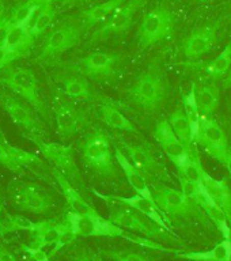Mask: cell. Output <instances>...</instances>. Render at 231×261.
I'll use <instances>...</instances> for the list:
<instances>
[{
    "label": "cell",
    "mask_w": 231,
    "mask_h": 261,
    "mask_svg": "<svg viewBox=\"0 0 231 261\" xmlns=\"http://www.w3.org/2000/svg\"><path fill=\"white\" fill-rule=\"evenodd\" d=\"M64 223L68 226L69 231L78 237H121L124 240L143 246V248L166 250L152 240L135 236L134 232L120 227L113 222H110L109 219L102 218L98 212L97 214H76V212L67 211Z\"/></svg>",
    "instance_id": "obj_1"
},
{
    "label": "cell",
    "mask_w": 231,
    "mask_h": 261,
    "mask_svg": "<svg viewBox=\"0 0 231 261\" xmlns=\"http://www.w3.org/2000/svg\"><path fill=\"white\" fill-rule=\"evenodd\" d=\"M167 97V82L158 61H152L128 90V98L147 112H155Z\"/></svg>",
    "instance_id": "obj_2"
},
{
    "label": "cell",
    "mask_w": 231,
    "mask_h": 261,
    "mask_svg": "<svg viewBox=\"0 0 231 261\" xmlns=\"http://www.w3.org/2000/svg\"><path fill=\"white\" fill-rule=\"evenodd\" d=\"M82 159L86 167L102 178H116L118 163L112 151V140L104 132H94L81 143Z\"/></svg>",
    "instance_id": "obj_3"
},
{
    "label": "cell",
    "mask_w": 231,
    "mask_h": 261,
    "mask_svg": "<svg viewBox=\"0 0 231 261\" xmlns=\"http://www.w3.org/2000/svg\"><path fill=\"white\" fill-rule=\"evenodd\" d=\"M94 193L99 199L104 200L106 205L109 207V220L113 222L114 224H117V226L125 228L131 232H139L147 238H157V237H162L163 234H166V230H163L159 226L152 223L151 220L147 219L146 216L143 218L142 214L135 211L134 208L112 199L110 196L101 195L97 191H94Z\"/></svg>",
    "instance_id": "obj_4"
},
{
    "label": "cell",
    "mask_w": 231,
    "mask_h": 261,
    "mask_svg": "<svg viewBox=\"0 0 231 261\" xmlns=\"http://www.w3.org/2000/svg\"><path fill=\"white\" fill-rule=\"evenodd\" d=\"M0 83L12 90L20 98H23L37 113H40L46 121L50 122L49 108L42 98L36 75L30 69L18 68L10 71L6 76L0 79Z\"/></svg>",
    "instance_id": "obj_5"
},
{
    "label": "cell",
    "mask_w": 231,
    "mask_h": 261,
    "mask_svg": "<svg viewBox=\"0 0 231 261\" xmlns=\"http://www.w3.org/2000/svg\"><path fill=\"white\" fill-rule=\"evenodd\" d=\"M175 19L173 12L165 4L155 6L143 18L138 32V44L140 49H147L171 36Z\"/></svg>",
    "instance_id": "obj_6"
},
{
    "label": "cell",
    "mask_w": 231,
    "mask_h": 261,
    "mask_svg": "<svg viewBox=\"0 0 231 261\" xmlns=\"http://www.w3.org/2000/svg\"><path fill=\"white\" fill-rule=\"evenodd\" d=\"M24 138L32 140L41 154L48 159L49 163H52V166L59 170L61 174H64L69 181L75 182H82L81 173L75 162V154L73 148L71 146H64L61 143H50L45 142L41 136H33V135H23Z\"/></svg>",
    "instance_id": "obj_7"
},
{
    "label": "cell",
    "mask_w": 231,
    "mask_h": 261,
    "mask_svg": "<svg viewBox=\"0 0 231 261\" xmlns=\"http://www.w3.org/2000/svg\"><path fill=\"white\" fill-rule=\"evenodd\" d=\"M83 30H85V24L72 18H68V22L65 20L63 23L57 24L56 28L49 33L44 48H42L41 57L48 60V59L60 56L61 53L76 46L81 41Z\"/></svg>",
    "instance_id": "obj_8"
},
{
    "label": "cell",
    "mask_w": 231,
    "mask_h": 261,
    "mask_svg": "<svg viewBox=\"0 0 231 261\" xmlns=\"http://www.w3.org/2000/svg\"><path fill=\"white\" fill-rule=\"evenodd\" d=\"M0 105L3 106L12 121L20 129L24 130L23 135H33L42 138V135L45 134V126L40 118L37 117L36 110L32 106H28L19 98L7 91H0Z\"/></svg>",
    "instance_id": "obj_9"
},
{
    "label": "cell",
    "mask_w": 231,
    "mask_h": 261,
    "mask_svg": "<svg viewBox=\"0 0 231 261\" xmlns=\"http://www.w3.org/2000/svg\"><path fill=\"white\" fill-rule=\"evenodd\" d=\"M155 204L159 210L171 216H197L201 218L203 214L200 207L189 200L181 191L169 188L166 185H157L152 192Z\"/></svg>",
    "instance_id": "obj_10"
},
{
    "label": "cell",
    "mask_w": 231,
    "mask_h": 261,
    "mask_svg": "<svg viewBox=\"0 0 231 261\" xmlns=\"http://www.w3.org/2000/svg\"><path fill=\"white\" fill-rule=\"evenodd\" d=\"M195 142L201 144L208 151V154L218 159L220 163H223L230 150L224 130L214 118H210L208 116L200 117V125L195 136Z\"/></svg>",
    "instance_id": "obj_11"
},
{
    "label": "cell",
    "mask_w": 231,
    "mask_h": 261,
    "mask_svg": "<svg viewBox=\"0 0 231 261\" xmlns=\"http://www.w3.org/2000/svg\"><path fill=\"white\" fill-rule=\"evenodd\" d=\"M146 0H126L121 4L116 11L110 15L106 22H104L101 28L94 33L91 37V42L94 41L105 40L112 34H121L128 32L131 26L134 24V19L136 12L144 6Z\"/></svg>",
    "instance_id": "obj_12"
},
{
    "label": "cell",
    "mask_w": 231,
    "mask_h": 261,
    "mask_svg": "<svg viewBox=\"0 0 231 261\" xmlns=\"http://www.w3.org/2000/svg\"><path fill=\"white\" fill-rule=\"evenodd\" d=\"M11 199L18 210L32 214H46L53 207L52 196L37 184H23Z\"/></svg>",
    "instance_id": "obj_13"
},
{
    "label": "cell",
    "mask_w": 231,
    "mask_h": 261,
    "mask_svg": "<svg viewBox=\"0 0 231 261\" xmlns=\"http://www.w3.org/2000/svg\"><path fill=\"white\" fill-rule=\"evenodd\" d=\"M154 138L161 144L165 154L167 155V158L174 163L177 169H179L184 163L187 162L189 155L193 151L188 150V147L175 136L166 118H162L157 122L154 129Z\"/></svg>",
    "instance_id": "obj_14"
},
{
    "label": "cell",
    "mask_w": 231,
    "mask_h": 261,
    "mask_svg": "<svg viewBox=\"0 0 231 261\" xmlns=\"http://www.w3.org/2000/svg\"><path fill=\"white\" fill-rule=\"evenodd\" d=\"M126 152V158L138 169L146 179L157 181L166 177V169L155 159L151 150L144 144H130L122 143Z\"/></svg>",
    "instance_id": "obj_15"
},
{
    "label": "cell",
    "mask_w": 231,
    "mask_h": 261,
    "mask_svg": "<svg viewBox=\"0 0 231 261\" xmlns=\"http://www.w3.org/2000/svg\"><path fill=\"white\" fill-rule=\"evenodd\" d=\"M121 57L116 53L94 52L82 59L81 65L86 76L94 81L108 79L117 72Z\"/></svg>",
    "instance_id": "obj_16"
},
{
    "label": "cell",
    "mask_w": 231,
    "mask_h": 261,
    "mask_svg": "<svg viewBox=\"0 0 231 261\" xmlns=\"http://www.w3.org/2000/svg\"><path fill=\"white\" fill-rule=\"evenodd\" d=\"M218 28H219V23L203 26L195 30L188 38H185L183 50L188 60H196L214 49L218 40Z\"/></svg>",
    "instance_id": "obj_17"
},
{
    "label": "cell",
    "mask_w": 231,
    "mask_h": 261,
    "mask_svg": "<svg viewBox=\"0 0 231 261\" xmlns=\"http://www.w3.org/2000/svg\"><path fill=\"white\" fill-rule=\"evenodd\" d=\"M57 130L63 139L72 138L86 124V116L81 109L71 103H60L55 110Z\"/></svg>",
    "instance_id": "obj_18"
},
{
    "label": "cell",
    "mask_w": 231,
    "mask_h": 261,
    "mask_svg": "<svg viewBox=\"0 0 231 261\" xmlns=\"http://www.w3.org/2000/svg\"><path fill=\"white\" fill-rule=\"evenodd\" d=\"M112 199L117 200L120 203L125 204L128 207L134 208L135 211H138L139 214H142L143 216H146L147 219L151 220L152 223L159 226L166 231H170V220L165 216V212L162 210H159V207L155 204V201L148 200L142 196H131V197H122V196H110Z\"/></svg>",
    "instance_id": "obj_19"
},
{
    "label": "cell",
    "mask_w": 231,
    "mask_h": 261,
    "mask_svg": "<svg viewBox=\"0 0 231 261\" xmlns=\"http://www.w3.org/2000/svg\"><path fill=\"white\" fill-rule=\"evenodd\" d=\"M4 146L7 148L8 154L15 159V162L20 167L28 169V170L32 171L33 174H36L37 177H40L41 179H44V181H46L50 185H56V179H55L52 174V169L48 165H45L38 156H36L32 152H29V151L22 150L19 147L10 146L7 142L4 143Z\"/></svg>",
    "instance_id": "obj_20"
},
{
    "label": "cell",
    "mask_w": 231,
    "mask_h": 261,
    "mask_svg": "<svg viewBox=\"0 0 231 261\" xmlns=\"http://www.w3.org/2000/svg\"><path fill=\"white\" fill-rule=\"evenodd\" d=\"M114 156H116V161H117L118 166L121 167L124 174H125L128 182L132 187L136 193L142 197H146L148 200H152L154 201V196H152V191L148 187L147 184V179L144 178V175L140 173V171L136 169V167L132 165L130 159L126 158V155L120 150V147L114 146Z\"/></svg>",
    "instance_id": "obj_21"
},
{
    "label": "cell",
    "mask_w": 231,
    "mask_h": 261,
    "mask_svg": "<svg viewBox=\"0 0 231 261\" xmlns=\"http://www.w3.org/2000/svg\"><path fill=\"white\" fill-rule=\"evenodd\" d=\"M52 174L56 179L57 185L60 187L63 195H64L69 211L76 212V214H97V211L83 199V196L78 192V189H75L71 185L69 179L64 174H61L60 171L56 170L55 167H52Z\"/></svg>",
    "instance_id": "obj_22"
},
{
    "label": "cell",
    "mask_w": 231,
    "mask_h": 261,
    "mask_svg": "<svg viewBox=\"0 0 231 261\" xmlns=\"http://www.w3.org/2000/svg\"><path fill=\"white\" fill-rule=\"evenodd\" d=\"M201 184H203L208 196L223 210L228 222H231V189L228 187L227 181L226 179H215L208 173H204Z\"/></svg>",
    "instance_id": "obj_23"
},
{
    "label": "cell",
    "mask_w": 231,
    "mask_h": 261,
    "mask_svg": "<svg viewBox=\"0 0 231 261\" xmlns=\"http://www.w3.org/2000/svg\"><path fill=\"white\" fill-rule=\"evenodd\" d=\"M195 204H197L200 208H203V211L207 214V216L214 222L216 228L222 232L224 240H231V227L227 216L224 211L208 196L203 187V191L200 192L199 196L196 197Z\"/></svg>",
    "instance_id": "obj_24"
},
{
    "label": "cell",
    "mask_w": 231,
    "mask_h": 261,
    "mask_svg": "<svg viewBox=\"0 0 231 261\" xmlns=\"http://www.w3.org/2000/svg\"><path fill=\"white\" fill-rule=\"evenodd\" d=\"M33 22L29 23H12L10 30H8L4 44L8 49H11L12 52H15L19 57H23L29 52V49L32 48L34 38H33L30 28Z\"/></svg>",
    "instance_id": "obj_25"
},
{
    "label": "cell",
    "mask_w": 231,
    "mask_h": 261,
    "mask_svg": "<svg viewBox=\"0 0 231 261\" xmlns=\"http://www.w3.org/2000/svg\"><path fill=\"white\" fill-rule=\"evenodd\" d=\"M177 256L191 261H231V240H223L210 250L177 253Z\"/></svg>",
    "instance_id": "obj_26"
},
{
    "label": "cell",
    "mask_w": 231,
    "mask_h": 261,
    "mask_svg": "<svg viewBox=\"0 0 231 261\" xmlns=\"http://www.w3.org/2000/svg\"><path fill=\"white\" fill-rule=\"evenodd\" d=\"M195 98L200 113L210 116L219 105V90L215 85L195 86Z\"/></svg>",
    "instance_id": "obj_27"
},
{
    "label": "cell",
    "mask_w": 231,
    "mask_h": 261,
    "mask_svg": "<svg viewBox=\"0 0 231 261\" xmlns=\"http://www.w3.org/2000/svg\"><path fill=\"white\" fill-rule=\"evenodd\" d=\"M125 2L126 0H108L105 3L98 4V6H94V7L87 8L85 11H82V16H83V19H85L87 26L104 23Z\"/></svg>",
    "instance_id": "obj_28"
},
{
    "label": "cell",
    "mask_w": 231,
    "mask_h": 261,
    "mask_svg": "<svg viewBox=\"0 0 231 261\" xmlns=\"http://www.w3.org/2000/svg\"><path fill=\"white\" fill-rule=\"evenodd\" d=\"M98 112H99V117H101L102 121L105 122L108 126H110V128H114V129L118 130H125V132H132V134L138 132L136 126L117 108H114L113 105H110V103L101 105Z\"/></svg>",
    "instance_id": "obj_29"
},
{
    "label": "cell",
    "mask_w": 231,
    "mask_h": 261,
    "mask_svg": "<svg viewBox=\"0 0 231 261\" xmlns=\"http://www.w3.org/2000/svg\"><path fill=\"white\" fill-rule=\"evenodd\" d=\"M53 220H44V222H33L23 215H11L7 219V223L0 224V232L8 231H30L37 232L44 230L52 224Z\"/></svg>",
    "instance_id": "obj_30"
},
{
    "label": "cell",
    "mask_w": 231,
    "mask_h": 261,
    "mask_svg": "<svg viewBox=\"0 0 231 261\" xmlns=\"http://www.w3.org/2000/svg\"><path fill=\"white\" fill-rule=\"evenodd\" d=\"M167 121L170 124L171 129H173V132L175 134V136L188 147V150H193V148H192L193 138H192L191 124H189L187 116L184 113V109H175L174 112L169 116Z\"/></svg>",
    "instance_id": "obj_31"
},
{
    "label": "cell",
    "mask_w": 231,
    "mask_h": 261,
    "mask_svg": "<svg viewBox=\"0 0 231 261\" xmlns=\"http://www.w3.org/2000/svg\"><path fill=\"white\" fill-rule=\"evenodd\" d=\"M68 230V226L65 223H56L53 222L52 224H49L48 227H45L44 230L33 232V240L30 242V246L33 248L44 249L45 246H50L57 242V240L60 238L63 232Z\"/></svg>",
    "instance_id": "obj_32"
},
{
    "label": "cell",
    "mask_w": 231,
    "mask_h": 261,
    "mask_svg": "<svg viewBox=\"0 0 231 261\" xmlns=\"http://www.w3.org/2000/svg\"><path fill=\"white\" fill-rule=\"evenodd\" d=\"M63 90L68 97L79 98V99H95V93L90 83L85 77L73 76L67 77L63 81Z\"/></svg>",
    "instance_id": "obj_33"
},
{
    "label": "cell",
    "mask_w": 231,
    "mask_h": 261,
    "mask_svg": "<svg viewBox=\"0 0 231 261\" xmlns=\"http://www.w3.org/2000/svg\"><path fill=\"white\" fill-rule=\"evenodd\" d=\"M55 16H56V8L53 7V4L41 6L40 10L34 15L32 28H30V33H32L34 40H37L38 37L42 36L48 30L49 26L52 24L53 19H55Z\"/></svg>",
    "instance_id": "obj_34"
},
{
    "label": "cell",
    "mask_w": 231,
    "mask_h": 261,
    "mask_svg": "<svg viewBox=\"0 0 231 261\" xmlns=\"http://www.w3.org/2000/svg\"><path fill=\"white\" fill-rule=\"evenodd\" d=\"M183 105H184V113L187 116L188 121L191 124L192 129V138H193V142H195V136L197 134V129H199L200 125V110L197 108V103H196L195 98V86H192L191 91L184 95L183 98Z\"/></svg>",
    "instance_id": "obj_35"
},
{
    "label": "cell",
    "mask_w": 231,
    "mask_h": 261,
    "mask_svg": "<svg viewBox=\"0 0 231 261\" xmlns=\"http://www.w3.org/2000/svg\"><path fill=\"white\" fill-rule=\"evenodd\" d=\"M204 173H206V170L201 166L199 155H197L195 150L192 151L187 162L178 169V174L183 175L184 178L192 181V182H201Z\"/></svg>",
    "instance_id": "obj_36"
},
{
    "label": "cell",
    "mask_w": 231,
    "mask_h": 261,
    "mask_svg": "<svg viewBox=\"0 0 231 261\" xmlns=\"http://www.w3.org/2000/svg\"><path fill=\"white\" fill-rule=\"evenodd\" d=\"M231 67V41L228 42V45L223 49V52L220 53L219 56L216 57L215 60H212L210 64L207 65V73L212 79H219L223 75H226V72L228 71V68Z\"/></svg>",
    "instance_id": "obj_37"
},
{
    "label": "cell",
    "mask_w": 231,
    "mask_h": 261,
    "mask_svg": "<svg viewBox=\"0 0 231 261\" xmlns=\"http://www.w3.org/2000/svg\"><path fill=\"white\" fill-rule=\"evenodd\" d=\"M41 6L38 4H34L32 0H28L26 3H23L19 7H16L12 12L11 20L12 23H29V22H33L34 19V15L37 14V11L40 10Z\"/></svg>",
    "instance_id": "obj_38"
},
{
    "label": "cell",
    "mask_w": 231,
    "mask_h": 261,
    "mask_svg": "<svg viewBox=\"0 0 231 261\" xmlns=\"http://www.w3.org/2000/svg\"><path fill=\"white\" fill-rule=\"evenodd\" d=\"M114 261H150V258L142 253L130 252V250H112L108 253Z\"/></svg>",
    "instance_id": "obj_39"
},
{
    "label": "cell",
    "mask_w": 231,
    "mask_h": 261,
    "mask_svg": "<svg viewBox=\"0 0 231 261\" xmlns=\"http://www.w3.org/2000/svg\"><path fill=\"white\" fill-rule=\"evenodd\" d=\"M0 165L7 167L8 170L14 171V173H19L22 170V167L15 162V159L12 158L11 155L8 154L7 148L4 146V143L2 142H0Z\"/></svg>",
    "instance_id": "obj_40"
},
{
    "label": "cell",
    "mask_w": 231,
    "mask_h": 261,
    "mask_svg": "<svg viewBox=\"0 0 231 261\" xmlns=\"http://www.w3.org/2000/svg\"><path fill=\"white\" fill-rule=\"evenodd\" d=\"M18 59H20V57L15 52H12L11 49H8L6 45H0V69L3 68L4 65L10 64Z\"/></svg>",
    "instance_id": "obj_41"
},
{
    "label": "cell",
    "mask_w": 231,
    "mask_h": 261,
    "mask_svg": "<svg viewBox=\"0 0 231 261\" xmlns=\"http://www.w3.org/2000/svg\"><path fill=\"white\" fill-rule=\"evenodd\" d=\"M23 250L28 253L29 256L32 257L34 261H49L50 257H49V253H46L44 249L40 248H33L30 245H23Z\"/></svg>",
    "instance_id": "obj_42"
},
{
    "label": "cell",
    "mask_w": 231,
    "mask_h": 261,
    "mask_svg": "<svg viewBox=\"0 0 231 261\" xmlns=\"http://www.w3.org/2000/svg\"><path fill=\"white\" fill-rule=\"evenodd\" d=\"M71 260L72 261H102L101 257H98L97 254H94L93 252H81L76 253L75 256L71 257Z\"/></svg>",
    "instance_id": "obj_43"
},
{
    "label": "cell",
    "mask_w": 231,
    "mask_h": 261,
    "mask_svg": "<svg viewBox=\"0 0 231 261\" xmlns=\"http://www.w3.org/2000/svg\"><path fill=\"white\" fill-rule=\"evenodd\" d=\"M12 22L10 20V18H6V19L2 22V24H0V45L4 44V40H6V36H7L8 30H10V28H11Z\"/></svg>",
    "instance_id": "obj_44"
},
{
    "label": "cell",
    "mask_w": 231,
    "mask_h": 261,
    "mask_svg": "<svg viewBox=\"0 0 231 261\" xmlns=\"http://www.w3.org/2000/svg\"><path fill=\"white\" fill-rule=\"evenodd\" d=\"M0 261H18L16 257L10 252L3 244H0Z\"/></svg>",
    "instance_id": "obj_45"
},
{
    "label": "cell",
    "mask_w": 231,
    "mask_h": 261,
    "mask_svg": "<svg viewBox=\"0 0 231 261\" xmlns=\"http://www.w3.org/2000/svg\"><path fill=\"white\" fill-rule=\"evenodd\" d=\"M222 165H223V166H226V169H227V171H228V174H230V177H231V148L228 150L227 155H226V158H224V161Z\"/></svg>",
    "instance_id": "obj_46"
},
{
    "label": "cell",
    "mask_w": 231,
    "mask_h": 261,
    "mask_svg": "<svg viewBox=\"0 0 231 261\" xmlns=\"http://www.w3.org/2000/svg\"><path fill=\"white\" fill-rule=\"evenodd\" d=\"M32 2L34 4H38V6H44V4H53L59 0H32Z\"/></svg>",
    "instance_id": "obj_47"
},
{
    "label": "cell",
    "mask_w": 231,
    "mask_h": 261,
    "mask_svg": "<svg viewBox=\"0 0 231 261\" xmlns=\"http://www.w3.org/2000/svg\"><path fill=\"white\" fill-rule=\"evenodd\" d=\"M4 2L3 0H0V24H2V22H3L4 19H6V16H4Z\"/></svg>",
    "instance_id": "obj_48"
},
{
    "label": "cell",
    "mask_w": 231,
    "mask_h": 261,
    "mask_svg": "<svg viewBox=\"0 0 231 261\" xmlns=\"http://www.w3.org/2000/svg\"><path fill=\"white\" fill-rule=\"evenodd\" d=\"M223 86H224V87H226V89H228V87H231V71H230V72H228L227 76L224 77Z\"/></svg>",
    "instance_id": "obj_49"
},
{
    "label": "cell",
    "mask_w": 231,
    "mask_h": 261,
    "mask_svg": "<svg viewBox=\"0 0 231 261\" xmlns=\"http://www.w3.org/2000/svg\"><path fill=\"white\" fill-rule=\"evenodd\" d=\"M78 2H89V0H65V4H75L78 3Z\"/></svg>",
    "instance_id": "obj_50"
},
{
    "label": "cell",
    "mask_w": 231,
    "mask_h": 261,
    "mask_svg": "<svg viewBox=\"0 0 231 261\" xmlns=\"http://www.w3.org/2000/svg\"><path fill=\"white\" fill-rule=\"evenodd\" d=\"M0 142H2V143H6V140H4L3 134H2V132H0Z\"/></svg>",
    "instance_id": "obj_51"
},
{
    "label": "cell",
    "mask_w": 231,
    "mask_h": 261,
    "mask_svg": "<svg viewBox=\"0 0 231 261\" xmlns=\"http://www.w3.org/2000/svg\"><path fill=\"white\" fill-rule=\"evenodd\" d=\"M0 224H2V204H0Z\"/></svg>",
    "instance_id": "obj_52"
}]
</instances>
